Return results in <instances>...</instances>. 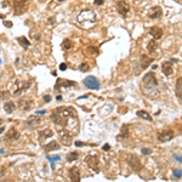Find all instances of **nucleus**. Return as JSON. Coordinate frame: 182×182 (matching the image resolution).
<instances>
[{
    "mask_svg": "<svg viewBox=\"0 0 182 182\" xmlns=\"http://www.w3.org/2000/svg\"><path fill=\"white\" fill-rule=\"evenodd\" d=\"M83 84H84L86 87H89L90 90H99V89H100V81H99V79H97L96 77H93V75L86 77V78L84 79Z\"/></svg>",
    "mask_w": 182,
    "mask_h": 182,
    "instance_id": "nucleus-5",
    "label": "nucleus"
},
{
    "mask_svg": "<svg viewBox=\"0 0 182 182\" xmlns=\"http://www.w3.org/2000/svg\"><path fill=\"white\" fill-rule=\"evenodd\" d=\"M44 101H45L46 103H49V102L51 101V96H49V95H45V96H44Z\"/></svg>",
    "mask_w": 182,
    "mask_h": 182,
    "instance_id": "nucleus-38",
    "label": "nucleus"
},
{
    "mask_svg": "<svg viewBox=\"0 0 182 182\" xmlns=\"http://www.w3.org/2000/svg\"><path fill=\"white\" fill-rule=\"evenodd\" d=\"M4 131H5V126H3V128H2V129H0V134H3V132H4Z\"/></svg>",
    "mask_w": 182,
    "mask_h": 182,
    "instance_id": "nucleus-44",
    "label": "nucleus"
},
{
    "mask_svg": "<svg viewBox=\"0 0 182 182\" xmlns=\"http://www.w3.org/2000/svg\"><path fill=\"white\" fill-rule=\"evenodd\" d=\"M15 109H16V105H15L14 102H6V103H4V111H5L6 113L11 114Z\"/></svg>",
    "mask_w": 182,
    "mask_h": 182,
    "instance_id": "nucleus-24",
    "label": "nucleus"
},
{
    "mask_svg": "<svg viewBox=\"0 0 182 182\" xmlns=\"http://www.w3.org/2000/svg\"><path fill=\"white\" fill-rule=\"evenodd\" d=\"M52 136H53V131L51 129H44L43 131L39 132V141H40V143H43L46 138L52 137Z\"/></svg>",
    "mask_w": 182,
    "mask_h": 182,
    "instance_id": "nucleus-15",
    "label": "nucleus"
},
{
    "mask_svg": "<svg viewBox=\"0 0 182 182\" xmlns=\"http://www.w3.org/2000/svg\"><path fill=\"white\" fill-rule=\"evenodd\" d=\"M182 175H181V170L177 169V170H174V178H177V180H181Z\"/></svg>",
    "mask_w": 182,
    "mask_h": 182,
    "instance_id": "nucleus-32",
    "label": "nucleus"
},
{
    "mask_svg": "<svg viewBox=\"0 0 182 182\" xmlns=\"http://www.w3.org/2000/svg\"><path fill=\"white\" fill-rule=\"evenodd\" d=\"M30 84H32L30 80H17L14 84V95L15 96L21 95L23 91H26L27 89L30 87Z\"/></svg>",
    "mask_w": 182,
    "mask_h": 182,
    "instance_id": "nucleus-3",
    "label": "nucleus"
},
{
    "mask_svg": "<svg viewBox=\"0 0 182 182\" xmlns=\"http://www.w3.org/2000/svg\"><path fill=\"white\" fill-rule=\"evenodd\" d=\"M5 153V149H2V148H0V154H4Z\"/></svg>",
    "mask_w": 182,
    "mask_h": 182,
    "instance_id": "nucleus-45",
    "label": "nucleus"
},
{
    "mask_svg": "<svg viewBox=\"0 0 182 182\" xmlns=\"http://www.w3.org/2000/svg\"><path fill=\"white\" fill-rule=\"evenodd\" d=\"M147 49H148V52H150V53H153V52L158 49V44H157L156 39H152V40H149V41H148Z\"/></svg>",
    "mask_w": 182,
    "mask_h": 182,
    "instance_id": "nucleus-23",
    "label": "nucleus"
},
{
    "mask_svg": "<svg viewBox=\"0 0 182 182\" xmlns=\"http://www.w3.org/2000/svg\"><path fill=\"white\" fill-rule=\"evenodd\" d=\"M75 81H72V80H66V79H58L56 81V85H55V89L56 90H59V87H69V86H75Z\"/></svg>",
    "mask_w": 182,
    "mask_h": 182,
    "instance_id": "nucleus-11",
    "label": "nucleus"
},
{
    "mask_svg": "<svg viewBox=\"0 0 182 182\" xmlns=\"http://www.w3.org/2000/svg\"><path fill=\"white\" fill-rule=\"evenodd\" d=\"M72 47H73V43H72L69 39H65V40L62 41V49H63L65 51L71 50Z\"/></svg>",
    "mask_w": 182,
    "mask_h": 182,
    "instance_id": "nucleus-27",
    "label": "nucleus"
},
{
    "mask_svg": "<svg viewBox=\"0 0 182 182\" xmlns=\"http://www.w3.org/2000/svg\"><path fill=\"white\" fill-rule=\"evenodd\" d=\"M4 26H6L8 28H11L14 24H12V22H10V21H4Z\"/></svg>",
    "mask_w": 182,
    "mask_h": 182,
    "instance_id": "nucleus-36",
    "label": "nucleus"
},
{
    "mask_svg": "<svg viewBox=\"0 0 182 182\" xmlns=\"http://www.w3.org/2000/svg\"><path fill=\"white\" fill-rule=\"evenodd\" d=\"M69 178L71 181H74V182L80 181V172L77 166H73L72 169H69Z\"/></svg>",
    "mask_w": 182,
    "mask_h": 182,
    "instance_id": "nucleus-17",
    "label": "nucleus"
},
{
    "mask_svg": "<svg viewBox=\"0 0 182 182\" xmlns=\"http://www.w3.org/2000/svg\"><path fill=\"white\" fill-rule=\"evenodd\" d=\"M85 162L86 164L91 168V169H94V171L99 172V157L97 156H87L85 158Z\"/></svg>",
    "mask_w": 182,
    "mask_h": 182,
    "instance_id": "nucleus-9",
    "label": "nucleus"
},
{
    "mask_svg": "<svg viewBox=\"0 0 182 182\" xmlns=\"http://www.w3.org/2000/svg\"><path fill=\"white\" fill-rule=\"evenodd\" d=\"M46 158L50 160L51 169H52V170H55V162H56V160H61V157H59V156H47Z\"/></svg>",
    "mask_w": 182,
    "mask_h": 182,
    "instance_id": "nucleus-28",
    "label": "nucleus"
},
{
    "mask_svg": "<svg viewBox=\"0 0 182 182\" xmlns=\"http://www.w3.org/2000/svg\"><path fill=\"white\" fill-rule=\"evenodd\" d=\"M102 148H103V150H109V149H111V146L106 143V144H103V147H102Z\"/></svg>",
    "mask_w": 182,
    "mask_h": 182,
    "instance_id": "nucleus-43",
    "label": "nucleus"
},
{
    "mask_svg": "<svg viewBox=\"0 0 182 182\" xmlns=\"http://www.w3.org/2000/svg\"><path fill=\"white\" fill-rule=\"evenodd\" d=\"M103 3H105V0H95V2H94L95 5H102Z\"/></svg>",
    "mask_w": 182,
    "mask_h": 182,
    "instance_id": "nucleus-39",
    "label": "nucleus"
},
{
    "mask_svg": "<svg viewBox=\"0 0 182 182\" xmlns=\"http://www.w3.org/2000/svg\"><path fill=\"white\" fill-rule=\"evenodd\" d=\"M74 144H75L77 147H81V146H85L86 143H84V142H80V141H77V142H75Z\"/></svg>",
    "mask_w": 182,
    "mask_h": 182,
    "instance_id": "nucleus-41",
    "label": "nucleus"
},
{
    "mask_svg": "<svg viewBox=\"0 0 182 182\" xmlns=\"http://www.w3.org/2000/svg\"><path fill=\"white\" fill-rule=\"evenodd\" d=\"M32 105H33V101H30L28 99H22L18 101V108L21 111H24V112H28L30 111V108H32Z\"/></svg>",
    "mask_w": 182,
    "mask_h": 182,
    "instance_id": "nucleus-12",
    "label": "nucleus"
},
{
    "mask_svg": "<svg viewBox=\"0 0 182 182\" xmlns=\"http://www.w3.org/2000/svg\"><path fill=\"white\" fill-rule=\"evenodd\" d=\"M17 41L23 46V49H28V47H29V45H30V43L27 40V38H26V37H18V38H17Z\"/></svg>",
    "mask_w": 182,
    "mask_h": 182,
    "instance_id": "nucleus-26",
    "label": "nucleus"
},
{
    "mask_svg": "<svg viewBox=\"0 0 182 182\" xmlns=\"http://www.w3.org/2000/svg\"><path fill=\"white\" fill-rule=\"evenodd\" d=\"M129 137V126L125 124V125H123L121 126V130H120V134L118 135V140H125V138H128Z\"/></svg>",
    "mask_w": 182,
    "mask_h": 182,
    "instance_id": "nucleus-22",
    "label": "nucleus"
},
{
    "mask_svg": "<svg viewBox=\"0 0 182 182\" xmlns=\"http://www.w3.org/2000/svg\"><path fill=\"white\" fill-rule=\"evenodd\" d=\"M59 148H61V144H59L57 141H51V142H49L47 144H45V146H44V149H45L46 152L57 150V149H59Z\"/></svg>",
    "mask_w": 182,
    "mask_h": 182,
    "instance_id": "nucleus-20",
    "label": "nucleus"
},
{
    "mask_svg": "<svg viewBox=\"0 0 182 182\" xmlns=\"http://www.w3.org/2000/svg\"><path fill=\"white\" fill-rule=\"evenodd\" d=\"M57 101H62V96L58 95V96H57Z\"/></svg>",
    "mask_w": 182,
    "mask_h": 182,
    "instance_id": "nucleus-46",
    "label": "nucleus"
},
{
    "mask_svg": "<svg viewBox=\"0 0 182 182\" xmlns=\"http://www.w3.org/2000/svg\"><path fill=\"white\" fill-rule=\"evenodd\" d=\"M149 34L154 39H160L163 37V29L159 27H150L149 28Z\"/></svg>",
    "mask_w": 182,
    "mask_h": 182,
    "instance_id": "nucleus-14",
    "label": "nucleus"
},
{
    "mask_svg": "<svg viewBox=\"0 0 182 182\" xmlns=\"http://www.w3.org/2000/svg\"><path fill=\"white\" fill-rule=\"evenodd\" d=\"M141 87L143 94L150 99H156L159 96V91H158V80L154 75L153 72H149L148 74H146L142 79L141 83Z\"/></svg>",
    "mask_w": 182,
    "mask_h": 182,
    "instance_id": "nucleus-2",
    "label": "nucleus"
},
{
    "mask_svg": "<svg viewBox=\"0 0 182 182\" xmlns=\"http://www.w3.org/2000/svg\"><path fill=\"white\" fill-rule=\"evenodd\" d=\"M75 117H77V112L72 107H58L51 114V119L55 123V125L57 128L61 126V129L67 125V120L69 118H75Z\"/></svg>",
    "mask_w": 182,
    "mask_h": 182,
    "instance_id": "nucleus-1",
    "label": "nucleus"
},
{
    "mask_svg": "<svg viewBox=\"0 0 182 182\" xmlns=\"http://www.w3.org/2000/svg\"><path fill=\"white\" fill-rule=\"evenodd\" d=\"M46 113L45 109H41V111H37V115H44Z\"/></svg>",
    "mask_w": 182,
    "mask_h": 182,
    "instance_id": "nucleus-40",
    "label": "nucleus"
},
{
    "mask_svg": "<svg viewBox=\"0 0 182 182\" xmlns=\"http://www.w3.org/2000/svg\"><path fill=\"white\" fill-rule=\"evenodd\" d=\"M79 69H80V72H87L90 69V65L89 63H81Z\"/></svg>",
    "mask_w": 182,
    "mask_h": 182,
    "instance_id": "nucleus-31",
    "label": "nucleus"
},
{
    "mask_svg": "<svg viewBox=\"0 0 182 182\" xmlns=\"http://www.w3.org/2000/svg\"><path fill=\"white\" fill-rule=\"evenodd\" d=\"M2 123H3V120H2V119H0V124H2Z\"/></svg>",
    "mask_w": 182,
    "mask_h": 182,
    "instance_id": "nucleus-48",
    "label": "nucleus"
},
{
    "mask_svg": "<svg viewBox=\"0 0 182 182\" xmlns=\"http://www.w3.org/2000/svg\"><path fill=\"white\" fill-rule=\"evenodd\" d=\"M28 4L29 0H15L14 2V10L16 15H21L23 12H26V10L28 9Z\"/></svg>",
    "mask_w": 182,
    "mask_h": 182,
    "instance_id": "nucleus-4",
    "label": "nucleus"
},
{
    "mask_svg": "<svg viewBox=\"0 0 182 182\" xmlns=\"http://www.w3.org/2000/svg\"><path fill=\"white\" fill-rule=\"evenodd\" d=\"M0 18H5V16L4 15H0Z\"/></svg>",
    "mask_w": 182,
    "mask_h": 182,
    "instance_id": "nucleus-47",
    "label": "nucleus"
},
{
    "mask_svg": "<svg viewBox=\"0 0 182 182\" xmlns=\"http://www.w3.org/2000/svg\"><path fill=\"white\" fill-rule=\"evenodd\" d=\"M141 152H142V154H143V156H149V154L152 153V150H150L149 148H142V149H141Z\"/></svg>",
    "mask_w": 182,
    "mask_h": 182,
    "instance_id": "nucleus-34",
    "label": "nucleus"
},
{
    "mask_svg": "<svg viewBox=\"0 0 182 182\" xmlns=\"http://www.w3.org/2000/svg\"><path fill=\"white\" fill-rule=\"evenodd\" d=\"M79 158V153L78 152H71V153L67 156V162H75Z\"/></svg>",
    "mask_w": 182,
    "mask_h": 182,
    "instance_id": "nucleus-29",
    "label": "nucleus"
},
{
    "mask_svg": "<svg viewBox=\"0 0 182 182\" xmlns=\"http://www.w3.org/2000/svg\"><path fill=\"white\" fill-rule=\"evenodd\" d=\"M10 96H11V94L9 91H2V93H0V99H8Z\"/></svg>",
    "mask_w": 182,
    "mask_h": 182,
    "instance_id": "nucleus-33",
    "label": "nucleus"
},
{
    "mask_svg": "<svg viewBox=\"0 0 182 182\" xmlns=\"http://www.w3.org/2000/svg\"><path fill=\"white\" fill-rule=\"evenodd\" d=\"M27 124L32 128H38L39 124H40V118L38 115H30L28 119H27Z\"/></svg>",
    "mask_w": 182,
    "mask_h": 182,
    "instance_id": "nucleus-16",
    "label": "nucleus"
},
{
    "mask_svg": "<svg viewBox=\"0 0 182 182\" xmlns=\"http://www.w3.org/2000/svg\"><path fill=\"white\" fill-rule=\"evenodd\" d=\"M0 63H2V58H0Z\"/></svg>",
    "mask_w": 182,
    "mask_h": 182,
    "instance_id": "nucleus-50",
    "label": "nucleus"
},
{
    "mask_svg": "<svg viewBox=\"0 0 182 182\" xmlns=\"http://www.w3.org/2000/svg\"><path fill=\"white\" fill-rule=\"evenodd\" d=\"M157 136H158V141L159 142H168V141L174 138L175 134H174L172 130H162V131L158 132Z\"/></svg>",
    "mask_w": 182,
    "mask_h": 182,
    "instance_id": "nucleus-8",
    "label": "nucleus"
},
{
    "mask_svg": "<svg viewBox=\"0 0 182 182\" xmlns=\"http://www.w3.org/2000/svg\"><path fill=\"white\" fill-rule=\"evenodd\" d=\"M20 132L15 129V128H11L8 132H6V138L8 140H11V141H16V140H18L20 138Z\"/></svg>",
    "mask_w": 182,
    "mask_h": 182,
    "instance_id": "nucleus-19",
    "label": "nucleus"
},
{
    "mask_svg": "<svg viewBox=\"0 0 182 182\" xmlns=\"http://www.w3.org/2000/svg\"><path fill=\"white\" fill-rule=\"evenodd\" d=\"M5 174H6V168H5V166H2V165H0V177H3Z\"/></svg>",
    "mask_w": 182,
    "mask_h": 182,
    "instance_id": "nucleus-35",
    "label": "nucleus"
},
{
    "mask_svg": "<svg viewBox=\"0 0 182 182\" xmlns=\"http://www.w3.org/2000/svg\"><path fill=\"white\" fill-rule=\"evenodd\" d=\"M140 118H143V119H146V120H149V121H152V117L146 112V111H137V113H136Z\"/></svg>",
    "mask_w": 182,
    "mask_h": 182,
    "instance_id": "nucleus-30",
    "label": "nucleus"
},
{
    "mask_svg": "<svg viewBox=\"0 0 182 182\" xmlns=\"http://www.w3.org/2000/svg\"><path fill=\"white\" fill-rule=\"evenodd\" d=\"M148 16L150 18H160L163 16V10L160 6H153L148 11Z\"/></svg>",
    "mask_w": 182,
    "mask_h": 182,
    "instance_id": "nucleus-13",
    "label": "nucleus"
},
{
    "mask_svg": "<svg viewBox=\"0 0 182 182\" xmlns=\"http://www.w3.org/2000/svg\"><path fill=\"white\" fill-rule=\"evenodd\" d=\"M174 157H175V159H176L178 163H182V159H181V156H180V154H178V156H177V154H175Z\"/></svg>",
    "mask_w": 182,
    "mask_h": 182,
    "instance_id": "nucleus-42",
    "label": "nucleus"
},
{
    "mask_svg": "<svg viewBox=\"0 0 182 182\" xmlns=\"http://www.w3.org/2000/svg\"><path fill=\"white\" fill-rule=\"evenodd\" d=\"M128 164H129V166H130L134 171H136V172H138V171L142 169V162H141L140 158H138L137 156H135V154L129 156V158H128Z\"/></svg>",
    "mask_w": 182,
    "mask_h": 182,
    "instance_id": "nucleus-6",
    "label": "nucleus"
},
{
    "mask_svg": "<svg viewBox=\"0 0 182 182\" xmlns=\"http://www.w3.org/2000/svg\"><path fill=\"white\" fill-rule=\"evenodd\" d=\"M57 2H63V0H57Z\"/></svg>",
    "mask_w": 182,
    "mask_h": 182,
    "instance_id": "nucleus-49",
    "label": "nucleus"
},
{
    "mask_svg": "<svg viewBox=\"0 0 182 182\" xmlns=\"http://www.w3.org/2000/svg\"><path fill=\"white\" fill-rule=\"evenodd\" d=\"M59 140H61V142H62L65 146H71V143L73 141V135L69 131H67V130H62V129H61L59 130Z\"/></svg>",
    "mask_w": 182,
    "mask_h": 182,
    "instance_id": "nucleus-7",
    "label": "nucleus"
},
{
    "mask_svg": "<svg viewBox=\"0 0 182 182\" xmlns=\"http://www.w3.org/2000/svg\"><path fill=\"white\" fill-rule=\"evenodd\" d=\"M117 10H118V12H119L121 16L126 17L128 12L130 11V6H129V4L125 2V0H121V2H119V3L117 4Z\"/></svg>",
    "mask_w": 182,
    "mask_h": 182,
    "instance_id": "nucleus-10",
    "label": "nucleus"
},
{
    "mask_svg": "<svg viewBox=\"0 0 182 182\" xmlns=\"http://www.w3.org/2000/svg\"><path fill=\"white\" fill-rule=\"evenodd\" d=\"M59 69H61V71H66V69H67V65H66V63H61V65H59Z\"/></svg>",
    "mask_w": 182,
    "mask_h": 182,
    "instance_id": "nucleus-37",
    "label": "nucleus"
},
{
    "mask_svg": "<svg viewBox=\"0 0 182 182\" xmlns=\"http://www.w3.org/2000/svg\"><path fill=\"white\" fill-rule=\"evenodd\" d=\"M140 59H141V68H142V69H146L152 62H153V58L148 57L147 55H141Z\"/></svg>",
    "mask_w": 182,
    "mask_h": 182,
    "instance_id": "nucleus-18",
    "label": "nucleus"
},
{
    "mask_svg": "<svg viewBox=\"0 0 182 182\" xmlns=\"http://www.w3.org/2000/svg\"><path fill=\"white\" fill-rule=\"evenodd\" d=\"M182 78L180 77L178 79H177V83H176V95H177V97L181 100V94H182Z\"/></svg>",
    "mask_w": 182,
    "mask_h": 182,
    "instance_id": "nucleus-25",
    "label": "nucleus"
},
{
    "mask_svg": "<svg viewBox=\"0 0 182 182\" xmlns=\"http://www.w3.org/2000/svg\"><path fill=\"white\" fill-rule=\"evenodd\" d=\"M162 71H163V73L168 77V75H171L172 73H174V68H172V65H171V62H164L163 65H162Z\"/></svg>",
    "mask_w": 182,
    "mask_h": 182,
    "instance_id": "nucleus-21",
    "label": "nucleus"
}]
</instances>
